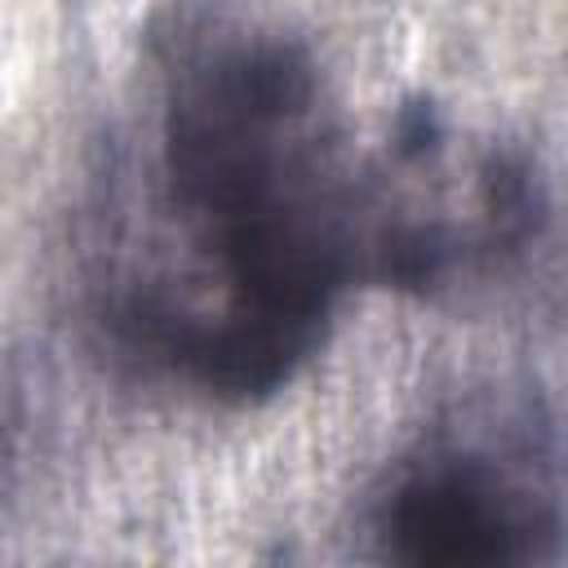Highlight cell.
I'll return each instance as SVG.
<instances>
[{
	"label": "cell",
	"mask_w": 568,
	"mask_h": 568,
	"mask_svg": "<svg viewBox=\"0 0 568 568\" xmlns=\"http://www.w3.org/2000/svg\"><path fill=\"white\" fill-rule=\"evenodd\" d=\"M559 470L546 417L466 413L390 462L368 501L382 559L413 568H501L559 555Z\"/></svg>",
	"instance_id": "obj_2"
},
{
	"label": "cell",
	"mask_w": 568,
	"mask_h": 568,
	"mask_svg": "<svg viewBox=\"0 0 568 568\" xmlns=\"http://www.w3.org/2000/svg\"><path fill=\"white\" fill-rule=\"evenodd\" d=\"M377 213L302 40L231 13L173 18L102 173L93 324L151 377L266 399L368 275Z\"/></svg>",
	"instance_id": "obj_1"
}]
</instances>
